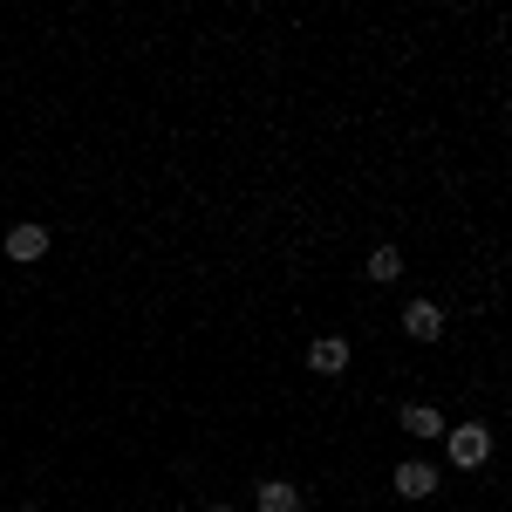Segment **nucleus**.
Here are the masks:
<instances>
[{
  "label": "nucleus",
  "mask_w": 512,
  "mask_h": 512,
  "mask_svg": "<svg viewBox=\"0 0 512 512\" xmlns=\"http://www.w3.org/2000/svg\"><path fill=\"white\" fill-rule=\"evenodd\" d=\"M444 451H451V465H465V472H472V465L492 458V431H485V424H458V431L444 437Z\"/></svg>",
  "instance_id": "obj_1"
},
{
  "label": "nucleus",
  "mask_w": 512,
  "mask_h": 512,
  "mask_svg": "<svg viewBox=\"0 0 512 512\" xmlns=\"http://www.w3.org/2000/svg\"><path fill=\"white\" fill-rule=\"evenodd\" d=\"M41 253H48V226L28 219V226H14V233H7V260H21V267H28V260H41Z\"/></svg>",
  "instance_id": "obj_2"
},
{
  "label": "nucleus",
  "mask_w": 512,
  "mask_h": 512,
  "mask_svg": "<svg viewBox=\"0 0 512 512\" xmlns=\"http://www.w3.org/2000/svg\"><path fill=\"white\" fill-rule=\"evenodd\" d=\"M403 335H417V342H437V335H444V315H437V301H410V308H403Z\"/></svg>",
  "instance_id": "obj_3"
},
{
  "label": "nucleus",
  "mask_w": 512,
  "mask_h": 512,
  "mask_svg": "<svg viewBox=\"0 0 512 512\" xmlns=\"http://www.w3.org/2000/svg\"><path fill=\"white\" fill-rule=\"evenodd\" d=\"M308 362H315L321 376H342L349 369V342L342 335H321V342H308Z\"/></svg>",
  "instance_id": "obj_4"
},
{
  "label": "nucleus",
  "mask_w": 512,
  "mask_h": 512,
  "mask_svg": "<svg viewBox=\"0 0 512 512\" xmlns=\"http://www.w3.org/2000/svg\"><path fill=\"white\" fill-rule=\"evenodd\" d=\"M396 492H403V499H431V492H437V472L410 458V465H396Z\"/></svg>",
  "instance_id": "obj_5"
},
{
  "label": "nucleus",
  "mask_w": 512,
  "mask_h": 512,
  "mask_svg": "<svg viewBox=\"0 0 512 512\" xmlns=\"http://www.w3.org/2000/svg\"><path fill=\"white\" fill-rule=\"evenodd\" d=\"M253 506H260V512H301V492H294L287 478H267V485L253 492Z\"/></svg>",
  "instance_id": "obj_6"
},
{
  "label": "nucleus",
  "mask_w": 512,
  "mask_h": 512,
  "mask_svg": "<svg viewBox=\"0 0 512 512\" xmlns=\"http://www.w3.org/2000/svg\"><path fill=\"white\" fill-rule=\"evenodd\" d=\"M403 431L410 437H444V417H437L431 403H410V410H403Z\"/></svg>",
  "instance_id": "obj_7"
},
{
  "label": "nucleus",
  "mask_w": 512,
  "mask_h": 512,
  "mask_svg": "<svg viewBox=\"0 0 512 512\" xmlns=\"http://www.w3.org/2000/svg\"><path fill=\"white\" fill-rule=\"evenodd\" d=\"M403 274V253H396V246H376V253H369V280H396Z\"/></svg>",
  "instance_id": "obj_8"
},
{
  "label": "nucleus",
  "mask_w": 512,
  "mask_h": 512,
  "mask_svg": "<svg viewBox=\"0 0 512 512\" xmlns=\"http://www.w3.org/2000/svg\"><path fill=\"white\" fill-rule=\"evenodd\" d=\"M205 512H233V506H205Z\"/></svg>",
  "instance_id": "obj_9"
},
{
  "label": "nucleus",
  "mask_w": 512,
  "mask_h": 512,
  "mask_svg": "<svg viewBox=\"0 0 512 512\" xmlns=\"http://www.w3.org/2000/svg\"><path fill=\"white\" fill-rule=\"evenodd\" d=\"M28 512H35V506H28Z\"/></svg>",
  "instance_id": "obj_10"
}]
</instances>
